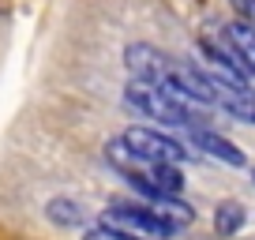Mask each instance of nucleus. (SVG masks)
Listing matches in <instances>:
<instances>
[{
  "instance_id": "5",
  "label": "nucleus",
  "mask_w": 255,
  "mask_h": 240,
  "mask_svg": "<svg viewBox=\"0 0 255 240\" xmlns=\"http://www.w3.org/2000/svg\"><path fill=\"white\" fill-rule=\"evenodd\" d=\"M214 105H218L222 113H229L233 120L255 124V90H252V83H225V79H214Z\"/></svg>"
},
{
  "instance_id": "9",
  "label": "nucleus",
  "mask_w": 255,
  "mask_h": 240,
  "mask_svg": "<svg viewBox=\"0 0 255 240\" xmlns=\"http://www.w3.org/2000/svg\"><path fill=\"white\" fill-rule=\"evenodd\" d=\"M154 207H158L161 214H165L169 222L176 225V229H184V225H191V222H195V210H191L188 203L180 199V195H161V199H154Z\"/></svg>"
},
{
  "instance_id": "10",
  "label": "nucleus",
  "mask_w": 255,
  "mask_h": 240,
  "mask_svg": "<svg viewBox=\"0 0 255 240\" xmlns=\"http://www.w3.org/2000/svg\"><path fill=\"white\" fill-rule=\"evenodd\" d=\"M229 8L237 19H248V23L255 26V0H229Z\"/></svg>"
},
{
  "instance_id": "3",
  "label": "nucleus",
  "mask_w": 255,
  "mask_h": 240,
  "mask_svg": "<svg viewBox=\"0 0 255 240\" xmlns=\"http://www.w3.org/2000/svg\"><path fill=\"white\" fill-rule=\"evenodd\" d=\"M124 139H128L131 150H139L143 158H150V161H176V165H184V161L195 158L191 143L169 135V131H158V128H128Z\"/></svg>"
},
{
  "instance_id": "2",
  "label": "nucleus",
  "mask_w": 255,
  "mask_h": 240,
  "mask_svg": "<svg viewBox=\"0 0 255 240\" xmlns=\"http://www.w3.org/2000/svg\"><path fill=\"white\" fill-rule=\"evenodd\" d=\"M105 222H113V225H120V229L128 233V237H173V233H180L173 222H169L165 214H161L154 203H109V210H105Z\"/></svg>"
},
{
  "instance_id": "4",
  "label": "nucleus",
  "mask_w": 255,
  "mask_h": 240,
  "mask_svg": "<svg viewBox=\"0 0 255 240\" xmlns=\"http://www.w3.org/2000/svg\"><path fill=\"white\" fill-rule=\"evenodd\" d=\"M184 139H188L195 150H203L207 158L222 161V165H233V169L248 165V154L240 150L237 143H229L225 135H218L214 128H207V124H199V128H188V131H184Z\"/></svg>"
},
{
  "instance_id": "11",
  "label": "nucleus",
  "mask_w": 255,
  "mask_h": 240,
  "mask_svg": "<svg viewBox=\"0 0 255 240\" xmlns=\"http://www.w3.org/2000/svg\"><path fill=\"white\" fill-rule=\"evenodd\" d=\"M252 180H255V169H252Z\"/></svg>"
},
{
  "instance_id": "7",
  "label": "nucleus",
  "mask_w": 255,
  "mask_h": 240,
  "mask_svg": "<svg viewBox=\"0 0 255 240\" xmlns=\"http://www.w3.org/2000/svg\"><path fill=\"white\" fill-rule=\"evenodd\" d=\"M244 222H248L244 203H237V199L218 203V210H214V229L222 233V237H233V233H240V229H244Z\"/></svg>"
},
{
  "instance_id": "8",
  "label": "nucleus",
  "mask_w": 255,
  "mask_h": 240,
  "mask_svg": "<svg viewBox=\"0 0 255 240\" xmlns=\"http://www.w3.org/2000/svg\"><path fill=\"white\" fill-rule=\"evenodd\" d=\"M45 218L53 225H87V210H83V203H75V199H49V207H45Z\"/></svg>"
},
{
  "instance_id": "1",
  "label": "nucleus",
  "mask_w": 255,
  "mask_h": 240,
  "mask_svg": "<svg viewBox=\"0 0 255 240\" xmlns=\"http://www.w3.org/2000/svg\"><path fill=\"white\" fill-rule=\"evenodd\" d=\"M124 105L135 109L139 117L158 120L165 128H180V131L207 124V113H195V109H188V105H180L161 83H154V79H135V75H131V83L124 87Z\"/></svg>"
},
{
  "instance_id": "6",
  "label": "nucleus",
  "mask_w": 255,
  "mask_h": 240,
  "mask_svg": "<svg viewBox=\"0 0 255 240\" xmlns=\"http://www.w3.org/2000/svg\"><path fill=\"white\" fill-rule=\"evenodd\" d=\"M124 64H128V72L135 75V79H154V83H161L169 72H173V60H169L161 49L146 45V41H135V45L124 49Z\"/></svg>"
}]
</instances>
